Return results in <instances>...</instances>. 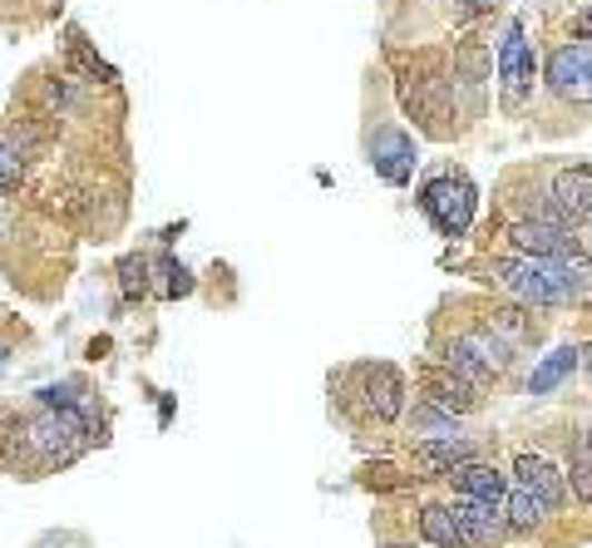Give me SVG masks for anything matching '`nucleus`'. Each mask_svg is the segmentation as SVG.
I'll return each mask as SVG.
<instances>
[{
    "mask_svg": "<svg viewBox=\"0 0 592 548\" xmlns=\"http://www.w3.org/2000/svg\"><path fill=\"white\" fill-rule=\"evenodd\" d=\"M489 277L504 292H514L519 302H539V306L568 302V296L583 292V277L563 257H494Z\"/></svg>",
    "mask_w": 592,
    "mask_h": 548,
    "instance_id": "f257e3e1",
    "label": "nucleus"
},
{
    "mask_svg": "<svg viewBox=\"0 0 592 548\" xmlns=\"http://www.w3.org/2000/svg\"><path fill=\"white\" fill-rule=\"evenodd\" d=\"M474 208H480V193L464 174H440L420 188V213L440 227L444 237H464L474 223Z\"/></svg>",
    "mask_w": 592,
    "mask_h": 548,
    "instance_id": "f03ea898",
    "label": "nucleus"
},
{
    "mask_svg": "<svg viewBox=\"0 0 592 548\" xmlns=\"http://www.w3.org/2000/svg\"><path fill=\"white\" fill-rule=\"evenodd\" d=\"M444 365L460 371L464 381L480 385V381H489V375H504L509 365H514V346H509L504 336H494V331H464V336L450 341Z\"/></svg>",
    "mask_w": 592,
    "mask_h": 548,
    "instance_id": "7ed1b4c3",
    "label": "nucleus"
},
{
    "mask_svg": "<svg viewBox=\"0 0 592 548\" xmlns=\"http://www.w3.org/2000/svg\"><path fill=\"white\" fill-rule=\"evenodd\" d=\"M549 89L573 105H588L592 99V45L573 40V45H558L549 55Z\"/></svg>",
    "mask_w": 592,
    "mask_h": 548,
    "instance_id": "20e7f679",
    "label": "nucleus"
},
{
    "mask_svg": "<svg viewBox=\"0 0 592 548\" xmlns=\"http://www.w3.org/2000/svg\"><path fill=\"white\" fill-rule=\"evenodd\" d=\"M371 168L391 183V188H405L410 174H415V139H410L405 129H395V124L375 129L371 134Z\"/></svg>",
    "mask_w": 592,
    "mask_h": 548,
    "instance_id": "39448f33",
    "label": "nucleus"
},
{
    "mask_svg": "<svg viewBox=\"0 0 592 548\" xmlns=\"http://www.w3.org/2000/svg\"><path fill=\"white\" fill-rule=\"evenodd\" d=\"M499 85H504L509 105H519L533 85V50H529V40H523L519 20L504 30V45H499Z\"/></svg>",
    "mask_w": 592,
    "mask_h": 548,
    "instance_id": "423d86ee",
    "label": "nucleus"
},
{
    "mask_svg": "<svg viewBox=\"0 0 592 548\" xmlns=\"http://www.w3.org/2000/svg\"><path fill=\"white\" fill-rule=\"evenodd\" d=\"M450 509H454V519H460V529H464V544L494 548V544L509 534V513H504V505H484V499L460 495Z\"/></svg>",
    "mask_w": 592,
    "mask_h": 548,
    "instance_id": "0eeeda50",
    "label": "nucleus"
},
{
    "mask_svg": "<svg viewBox=\"0 0 592 548\" xmlns=\"http://www.w3.org/2000/svg\"><path fill=\"white\" fill-rule=\"evenodd\" d=\"M509 243H514L523 257H568V253H573L568 227L553 223V218H523V223H514V227H509Z\"/></svg>",
    "mask_w": 592,
    "mask_h": 548,
    "instance_id": "6e6552de",
    "label": "nucleus"
},
{
    "mask_svg": "<svg viewBox=\"0 0 592 548\" xmlns=\"http://www.w3.org/2000/svg\"><path fill=\"white\" fill-rule=\"evenodd\" d=\"M480 460V450H474V440H460V436H444V440H425L415 444V470L425 479H440V474H454L460 464Z\"/></svg>",
    "mask_w": 592,
    "mask_h": 548,
    "instance_id": "1a4fd4ad",
    "label": "nucleus"
},
{
    "mask_svg": "<svg viewBox=\"0 0 592 548\" xmlns=\"http://www.w3.org/2000/svg\"><path fill=\"white\" fill-rule=\"evenodd\" d=\"M366 405L381 420H401L405 410V375L395 365H371L366 371Z\"/></svg>",
    "mask_w": 592,
    "mask_h": 548,
    "instance_id": "9d476101",
    "label": "nucleus"
},
{
    "mask_svg": "<svg viewBox=\"0 0 592 548\" xmlns=\"http://www.w3.org/2000/svg\"><path fill=\"white\" fill-rule=\"evenodd\" d=\"M553 203L563 213V223H583L592 218V174L588 168H563L553 178Z\"/></svg>",
    "mask_w": 592,
    "mask_h": 548,
    "instance_id": "9b49d317",
    "label": "nucleus"
},
{
    "mask_svg": "<svg viewBox=\"0 0 592 548\" xmlns=\"http://www.w3.org/2000/svg\"><path fill=\"white\" fill-rule=\"evenodd\" d=\"M514 474H519V485L533 489V495H539L549 509L563 505V495H568V489H563V474H558L553 464L543 460V454H519V460H514Z\"/></svg>",
    "mask_w": 592,
    "mask_h": 548,
    "instance_id": "f8f14e48",
    "label": "nucleus"
},
{
    "mask_svg": "<svg viewBox=\"0 0 592 548\" xmlns=\"http://www.w3.org/2000/svg\"><path fill=\"white\" fill-rule=\"evenodd\" d=\"M450 479H454V485H460V495L484 499V505H504V499H509V479L499 474L494 464L470 460V464H460V470H454Z\"/></svg>",
    "mask_w": 592,
    "mask_h": 548,
    "instance_id": "ddd939ff",
    "label": "nucleus"
},
{
    "mask_svg": "<svg viewBox=\"0 0 592 548\" xmlns=\"http://www.w3.org/2000/svg\"><path fill=\"white\" fill-rule=\"evenodd\" d=\"M430 401H440L454 415H470V410H480V391H474V381H464L460 371L444 365V371L430 375Z\"/></svg>",
    "mask_w": 592,
    "mask_h": 548,
    "instance_id": "4468645a",
    "label": "nucleus"
},
{
    "mask_svg": "<svg viewBox=\"0 0 592 548\" xmlns=\"http://www.w3.org/2000/svg\"><path fill=\"white\" fill-rule=\"evenodd\" d=\"M573 365H578V346H558L549 351L539 365H533V375H529V395H553L558 385L573 375Z\"/></svg>",
    "mask_w": 592,
    "mask_h": 548,
    "instance_id": "2eb2a0df",
    "label": "nucleus"
},
{
    "mask_svg": "<svg viewBox=\"0 0 592 548\" xmlns=\"http://www.w3.org/2000/svg\"><path fill=\"white\" fill-rule=\"evenodd\" d=\"M420 534H425V544H435V548H464V529H460V519H454L450 505L420 509Z\"/></svg>",
    "mask_w": 592,
    "mask_h": 548,
    "instance_id": "dca6fc26",
    "label": "nucleus"
},
{
    "mask_svg": "<svg viewBox=\"0 0 592 548\" xmlns=\"http://www.w3.org/2000/svg\"><path fill=\"white\" fill-rule=\"evenodd\" d=\"M504 513H509V529H539L543 523V513H549V505H543L533 489H509V499H504Z\"/></svg>",
    "mask_w": 592,
    "mask_h": 548,
    "instance_id": "f3484780",
    "label": "nucleus"
},
{
    "mask_svg": "<svg viewBox=\"0 0 592 548\" xmlns=\"http://www.w3.org/2000/svg\"><path fill=\"white\" fill-rule=\"evenodd\" d=\"M573 495L583 499V505H592V430H583V440H578L573 450Z\"/></svg>",
    "mask_w": 592,
    "mask_h": 548,
    "instance_id": "a211bd4d",
    "label": "nucleus"
},
{
    "mask_svg": "<svg viewBox=\"0 0 592 548\" xmlns=\"http://www.w3.org/2000/svg\"><path fill=\"white\" fill-rule=\"evenodd\" d=\"M454 420H460V415H454V410H444L440 401H430V395H425V405H415V415H410V425H415L420 436H435V430H454Z\"/></svg>",
    "mask_w": 592,
    "mask_h": 548,
    "instance_id": "6ab92c4d",
    "label": "nucleus"
},
{
    "mask_svg": "<svg viewBox=\"0 0 592 548\" xmlns=\"http://www.w3.org/2000/svg\"><path fill=\"white\" fill-rule=\"evenodd\" d=\"M148 262L144 257H129V262H124V296H134V292H144L148 287Z\"/></svg>",
    "mask_w": 592,
    "mask_h": 548,
    "instance_id": "aec40b11",
    "label": "nucleus"
},
{
    "mask_svg": "<svg viewBox=\"0 0 592 548\" xmlns=\"http://www.w3.org/2000/svg\"><path fill=\"white\" fill-rule=\"evenodd\" d=\"M164 277H168V296H188L193 282H188V267H178V262H164Z\"/></svg>",
    "mask_w": 592,
    "mask_h": 548,
    "instance_id": "412c9836",
    "label": "nucleus"
},
{
    "mask_svg": "<svg viewBox=\"0 0 592 548\" xmlns=\"http://www.w3.org/2000/svg\"><path fill=\"white\" fill-rule=\"evenodd\" d=\"M16 183H20V158L16 148L0 144V188H16Z\"/></svg>",
    "mask_w": 592,
    "mask_h": 548,
    "instance_id": "4be33fe9",
    "label": "nucleus"
},
{
    "mask_svg": "<svg viewBox=\"0 0 592 548\" xmlns=\"http://www.w3.org/2000/svg\"><path fill=\"white\" fill-rule=\"evenodd\" d=\"M573 36L592 40V6H588V10H578V16H573Z\"/></svg>",
    "mask_w": 592,
    "mask_h": 548,
    "instance_id": "5701e85b",
    "label": "nucleus"
},
{
    "mask_svg": "<svg viewBox=\"0 0 592 548\" xmlns=\"http://www.w3.org/2000/svg\"><path fill=\"white\" fill-rule=\"evenodd\" d=\"M578 365H583L588 381H592V341H583V346H578Z\"/></svg>",
    "mask_w": 592,
    "mask_h": 548,
    "instance_id": "b1692460",
    "label": "nucleus"
},
{
    "mask_svg": "<svg viewBox=\"0 0 592 548\" xmlns=\"http://www.w3.org/2000/svg\"><path fill=\"white\" fill-rule=\"evenodd\" d=\"M385 548H401V544H385Z\"/></svg>",
    "mask_w": 592,
    "mask_h": 548,
    "instance_id": "393cba45",
    "label": "nucleus"
}]
</instances>
